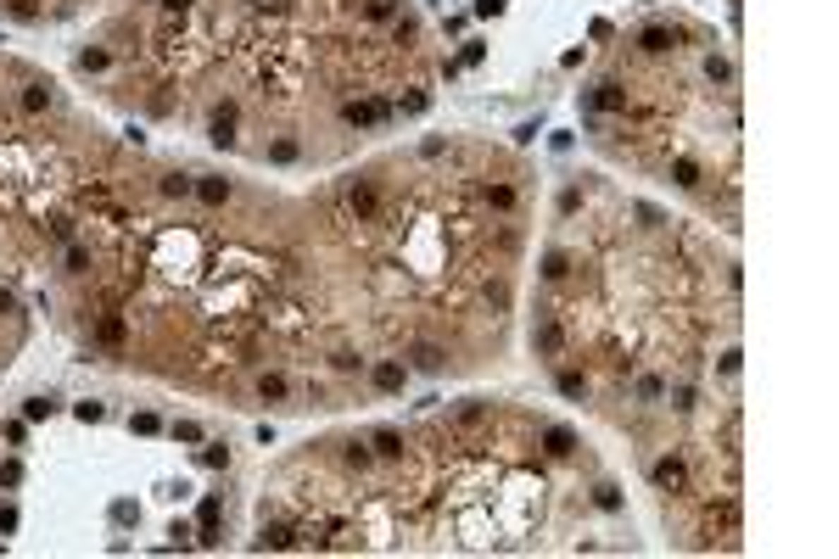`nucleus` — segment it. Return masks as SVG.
I'll list each match as a JSON object with an SVG mask.
<instances>
[{"label": "nucleus", "mask_w": 839, "mask_h": 559, "mask_svg": "<svg viewBox=\"0 0 839 559\" xmlns=\"http://www.w3.org/2000/svg\"><path fill=\"white\" fill-rule=\"evenodd\" d=\"M51 408H56L51 398H28L23 403V419H51Z\"/></svg>", "instance_id": "nucleus-21"}, {"label": "nucleus", "mask_w": 839, "mask_h": 559, "mask_svg": "<svg viewBox=\"0 0 839 559\" xmlns=\"http://www.w3.org/2000/svg\"><path fill=\"white\" fill-rule=\"evenodd\" d=\"M677 45V28H644V51L649 56H660V51H672Z\"/></svg>", "instance_id": "nucleus-11"}, {"label": "nucleus", "mask_w": 839, "mask_h": 559, "mask_svg": "<svg viewBox=\"0 0 839 559\" xmlns=\"http://www.w3.org/2000/svg\"><path fill=\"white\" fill-rule=\"evenodd\" d=\"M174 436H179V442H202V425H191V419H179V425H174Z\"/></svg>", "instance_id": "nucleus-31"}, {"label": "nucleus", "mask_w": 839, "mask_h": 559, "mask_svg": "<svg viewBox=\"0 0 839 559\" xmlns=\"http://www.w3.org/2000/svg\"><path fill=\"white\" fill-rule=\"evenodd\" d=\"M347 207H353L358 219H375V213H381V196H375V185L353 179V185H347Z\"/></svg>", "instance_id": "nucleus-3"}, {"label": "nucleus", "mask_w": 839, "mask_h": 559, "mask_svg": "<svg viewBox=\"0 0 839 559\" xmlns=\"http://www.w3.org/2000/svg\"><path fill=\"white\" fill-rule=\"evenodd\" d=\"M78 62H84V68H90V73H101V68H107V51H84V56H78Z\"/></svg>", "instance_id": "nucleus-34"}, {"label": "nucleus", "mask_w": 839, "mask_h": 559, "mask_svg": "<svg viewBox=\"0 0 839 559\" xmlns=\"http://www.w3.org/2000/svg\"><path fill=\"white\" fill-rule=\"evenodd\" d=\"M543 448H548L554 459H571V448H577V436H571L565 425H548V431H543Z\"/></svg>", "instance_id": "nucleus-9"}, {"label": "nucleus", "mask_w": 839, "mask_h": 559, "mask_svg": "<svg viewBox=\"0 0 839 559\" xmlns=\"http://www.w3.org/2000/svg\"><path fill=\"white\" fill-rule=\"evenodd\" d=\"M252 548H258V554H269V548H297V532H291V526H263Z\"/></svg>", "instance_id": "nucleus-7"}, {"label": "nucleus", "mask_w": 839, "mask_h": 559, "mask_svg": "<svg viewBox=\"0 0 839 559\" xmlns=\"http://www.w3.org/2000/svg\"><path fill=\"white\" fill-rule=\"evenodd\" d=\"M11 308H17V302H11V291H0V314H11Z\"/></svg>", "instance_id": "nucleus-37"}, {"label": "nucleus", "mask_w": 839, "mask_h": 559, "mask_svg": "<svg viewBox=\"0 0 839 559\" xmlns=\"http://www.w3.org/2000/svg\"><path fill=\"white\" fill-rule=\"evenodd\" d=\"M258 398L280 403V398H286V375H258Z\"/></svg>", "instance_id": "nucleus-17"}, {"label": "nucleus", "mask_w": 839, "mask_h": 559, "mask_svg": "<svg viewBox=\"0 0 839 559\" xmlns=\"http://www.w3.org/2000/svg\"><path fill=\"white\" fill-rule=\"evenodd\" d=\"M370 453H375V459H403V453H409V442H403L392 425H381V431L370 436Z\"/></svg>", "instance_id": "nucleus-5"}, {"label": "nucleus", "mask_w": 839, "mask_h": 559, "mask_svg": "<svg viewBox=\"0 0 839 559\" xmlns=\"http://www.w3.org/2000/svg\"><path fill=\"white\" fill-rule=\"evenodd\" d=\"M213 146H235V106H213Z\"/></svg>", "instance_id": "nucleus-8"}, {"label": "nucleus", "mask_w": 839, "mask_h": 559, "mask_svg": "<svg viewBox=\"0 0 839 559\" xmlns=\"http://www.w3.org/2000/svg\"><path fill=\"white\" fill-rule=\"evenodd\" d=\"M196 526H202V543H219V503H213V498L202 503V520H196Z\"/></svg>", "instance_id": "nucleus-16"}, {"label": "nucleus", "mask_w": 839, "mask_h": 559, "mask_svg": "<svg viewBox=\"0 0 839 559\" xmlns=\"http://www.w3.org/2000/svg\"><path fill=\"white\" fill-rule=\"evenodd\" d=\"M543 274H548V280H565V274H571V257H565V252H548V257H543Z\"/></svg>", "instance_id": "nucleus-19"}, {"label": "nucleus", "mask_w": 839, "mask_h": 559, "mask_svg": "<svg viewBox=\"0 0 839 559\" xmlns=\"http://www.w3.org/2000/svg\"><path fill=\"white\" fill-rule=\"evenodd\" d=\"M90 269V252L84 246H68V274H84Z\"/></svg>", "instance_id": "nucleus-25"}, {"label": "nucleus", "mask_w": 839, "mask_h": 559, "mask_svg": "<svg viewBox=\"0 0 839 559\" xmlns=\"http://www.w3.org/2000/svg\"><path fill=\"white\" fill-rule=\"evenodd\" d=\"M560 392H565V398H582V392H588V381H582L577 369H565V375H560Z\"/></svg>", "instance_id": "nucleus-22"}, {"label": "nucleus", "mask_w": 839, "mask_h": 559, "mask_svg": "<svg viewBox=\"0 0 839 559\" xmlns=\"http://www.w3.org/2000/svg\"><path fill=\"white\" fill-rule=\"evenodd\" d=\"M593 498H599V509H621V492H615V486H599Z\"/></svg>", "instance_id": "nucleus-33"}, {"label": "nucleus", "mask_w": 839, "mask_h": 559, "mask_svg": "<svg viewBox=\"0 0 839 559\" xmlns=\"http://www.w3.org/2000/svg\"><path fill=\"white\" fill-rule=\"evenodd\" d=\"M672 179H677V185H699V162L677 157V162H672Z\"/></svg>", "instance_id": "nucleus-20"}, {"label": "nucleus", "mask_w": 839, "mask_h": 559, "mask_svg": "<svg viewBox=\"0 0 839 559\" xmlns=\"http://www.w3.org/2000/svg\"><path fill=\"white\" fill-rule=\"evenodd\" d=\"M370 381H375L381 392H397V386H403V364H397V358H386V364H375V375H370Z\"/></svg>", "instance_id": "nucleus-10"}, {"label": "nucleus", "mask_w": 839, "mask_h": 559, "mask_svg": "<svg viewBox=\"0 0 839 559\" xmlns=\"http://www.w3.org/2000/svg\"><path fill=\"white\" fill-rule=\"evenodd\" d=\"M660 392H666V381H655V375H644V381H638V398H649V403H655Z\"/></svg>", "instance_id": "nucleus-28"}, {"label": "nucleus", "mask_w": 839, "mask_h": 559, "mask_svg": "<svg viewBox=\"0 0 839 559\" xmlns=\"http://www.w3.org/2000/svg\"><path fill=\"white\" fill-rule=\"evenodd\" d=\"M588 106H593V112H627V90H621V84H599V90L588 95Z\"/></svg>", "instance_id": "nucleus-6"}, {"label": "nucleus", "mask_w": 839, "mask_h": 559, "mask_svg": "<svg viewBox=\"0 0 839 559\" xmlns=\"http://www.w3.org/2000/svg\"><path fill=\"white\" fill-rule=\"evenodd\" d=\"M481 196H487V207H498V213H509V207H515V185H487Z\"/></svg>", "instance_id": "nucleus-15"}, {"label": "nucleus", "mask_w": 839, "mask_h": 559, "mask_svg": "<svg viewBox=\"0 0 839 559\" xmlns=\"http://www.w3.org/2000/svg\"><path fill=\"white\" fill-rule=\"evenodd\" d=\"M386 112H392L386 101H347V106H342V118H347V123H358V129H364V123H381Z\"/></svg>", "instance_id": "nucleus-4"}, {"label": "nucleus", "mask_w": 839, "mask_h": 559, "mask_svg": "<svg viewBox=\"0 0 839 559\" xmlns=\"http://www.w3.org/2000/svg\"><path fill=\"white\" fill-rule=\"evenodd\" d=\"M459 425H487V408H481V403H470V408H459Z\"/></svg>", "instance_id": "nucleus-26"}, {"label": "nucleus", "mask_w": 839, "mask_h": 559, "mask_svg": "<svg viewBox=\"0 0 839 559\" xmlns=\"http://www.w3.org/2000/svg\"><path fill=\"white\" fill-rule=\"evenodd\" d=\"M196 196H202L207 207H224V202H229V179H202V185H196Z\"/></svg>", "instance_id": "nucleus-12"}, {"label": "nucleus", "mask_w": 839, "mask_h": 559, "mask_svg": "<svg viewBox=\"0 0 839 559\" xmlns=\"http://www.w3.org/2000/svg\"><path fill=\"white\" fill-rule=\"evenodd\" d=\"M73 414H78V419H84V425H90V419H101V414H107V408H101V403H78Z\"/></svg>", "instance_id": "nucleus-35"}, {"label": "nucleus", "mask_w": 839, "mask_h": 559, "mask_svg": "<svg viewBox=\"0 0 839 559\" xmlns=\"http://www.w3.org/2000/svg\"><path fill=\"white\" fill-rule=\"evenodd\" d=\"M649 476H655V486H660V492H688V465L677 459V453L655 459V470H649Z\"/></svg>", "instance_id": "nucleus-1"}, {"label": "nucleus", "mask_w": 839, "mask_h": 559, "mask_svg": "<svg viewBox=\"0 0 839 559\" xmlns=\"http://www.w3.org/2000/svg\"><path fill=\"white\" fill-rule=\"evenodd\" d=\"M51 106V84H23V112H45Z\"/></svg>", "instance_id": "nucleus-13"}, {"label": "nucleus", "mask_w": 839, "mask_h": 559, "mask_svg": "<svg viewBox=\"0 0 839 559\" xmlns=\"http://www.w3.org/2000/svg\"><path fill=\"white\" fill-rule=\"evenodd\" d=\"M202 465H213V470H224V465H229V448H202Z\"/></svg>", "instance_id": "nucleus-29"}, {"label": "nucleus", "mask_w": 839, "mask_h": 559, "mask_svg": "<svg viewBox=\"0 0 839 559\" xmlns=\"http://www.w3.org/2000/svg\"><path fill=\"white\" fill-rule=\"evenodd\" d=\"M11 17H40V0H6Z\"/></svg>", "instance_id": "nucleus-27"}, {"label": "nucleus", "mask_w": 839, "mask_h": 559, "mask_svg": "<svg viewBox=\"0 0 839 559\" xmlns=\"http://www.w3.org/2000/svg\"><path fill=\"white\" fill-rule=\"evenodd\" d=\"M162 6H168V11H179V17L191 11V0H162Z\"/></svg>", "instance_id": "nucleus-36"}, {"label": "nucleus", "mask_w": 839, "mask_h": 559, "mask_svg": "<svg viewBox=\"0 0 839 559\" xmlns=\"http://www.w3.org/2000/svg\"><path fill=\"white\" fill-rule=\"evenodd\" d=\"M364 17H375V23H386V17H392V0H364Z\"/></svg>", "instance_id": "nucleus-30"}, {"label": "nucleus", "mask_w": 839, "mask_h": 559, "mask_svg": "<svg viewBox=\"0 0 839 559\" xmlns=\"http://www.w3.org/2000/svg\"><path fill=\"white\" fill-rule=\"evenodd\" d=\"M532 341H537V352H543V358H560V352H565V330H560V319H548V314H543L537 330H532Z\"/></svg>", "instance_id": "nucleus-2"}, {"label": "nucleus", "mask_w": 839, "mask_h": 559, "mask_svg": "<svg viewBox=\"0 0 839 559\" xmlns=\"http://www.w3.org/2000/svg\"><path fill=\"white\" fill-rule=\"evenodd\" d=\"M95 336H101L107 347H123V336H129V330H123V319H118V314H107V319L95 324Z\"/></svg>", "instance_id": "nucleus-14"}, {"label": "nucleus", "mask_w": 839, "mask_h": 559, "mask_svg": "<svg viewBox=\"0 0 839 559\" xmlns=\"http://www.w3.org/2000/svg\"><path fill=\"white\" fill-rule=\"evenodd\" d=\"M0 481H6V486H17V481H23V465H17V459H6V465H0Z\"/></svg>", "instance_id": "nucleus-32"}, {"label": "nucleus", "mask_w": 839, "mask_h": 559, "mask_svg": "<svg viewBox=\"0 0 839 559\" xmlns=\"http://www.w3.org/2000/svg\"><path fill=\"white\" fill-rule=\"evenodd\" d=\"M370 459H375V453H370L364 442H353V448H347V465H353V470H370Z\"/></svg>", "instance_id": "nucleus-23"}, {"label": "nucleus", "mask_w": 839, "mask_h": 559, "mask_svg": "<svg viewBox=\"0 0 839 559\" xmlns=\"http://www.w3.org/2000/svg\"><path fill=\"white\" fill-rule=\"evenodd\" d=\"M414 364H420V369H442V364H448V352L425 341V347H414Z\"/></svg>", "instance_id": "nucleus-18"}, {"label": "nucleus", "mask_w": 839, "mask_h": 559, "mask_svg": "<svg viewBox=\"0 0 839 559\" xmlns=\"http://www.w3.org/2000/svg\"><path fill=\"white\" fill-rule=\"evenodd\" d=\"M269 157H274V162H297V140H274Z\"/></svg>", "instance_id": "nucleus-24"}]
</instances>
